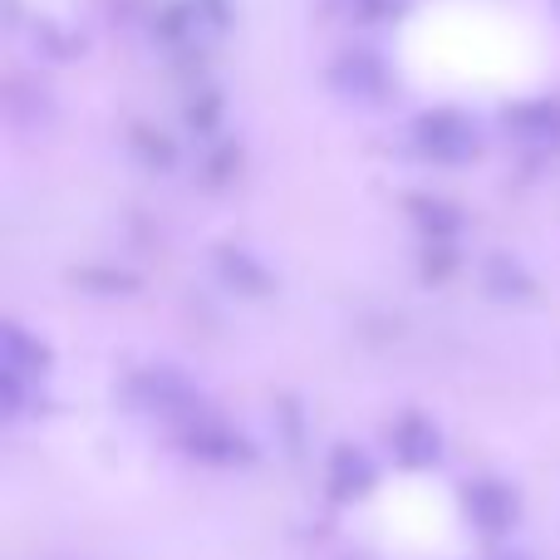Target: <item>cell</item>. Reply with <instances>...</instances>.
Wrapping results in <instances>:
<instances>
[{
    "instance_id": "obj_1",
    "label": "cell",
    "mask_w": 560,
    "mask_h": 560,
    "mask_svg": "<svg viewBox=\"0 0 560 560\" xmlns=\"http://www.w3.org/2000/svg\"><path fill=\"white\" fill-rule=\"evenodd\" d=\"M128 398H133L143 413H158L177 428H192L197 418H202L197 388L187 384L183 374H173V369H143V374H133L128 378Z\"/></svg>"
},
{
    "instance_id": "obj_2",
    "label": "cell",
    "mask_w": 560,
    "mask_h": 560,
    "mask_svg": "<svg viewBox=\"0 0 560 560\" xmlns=\"http://www.w3.org/2000/svg\"><path fill=\"white\" fill-rule=\"evenodd\" d=\"M413 138L428 158H438V163H467V158L477 153L472 124H467L463 114H453V108H433V114H423L413 124Z\"/></svg>"
},
{
    "instance_id": "obj_3",
    "label": "cell",
    "mask_w": 560,
    "mask_h": 560,
    "mask_svg": "<svg viewBox=\"0 0 560 560\" xmlns=\"http://www.w3.org/2000/svg\"><path fill=\"white\" fill-rule=\"evenodd\" d=\"M463 506L487 536H502L506 526L516 522V497H512V487H502L497 477H477V482H467Z\"/></svg>"
},
{
    "instance_id": "obj_4",
    "label": "cell",
    "mask_w": 560,
    "mask_h": 560,
    "mask_svg": "<svg viewBox=\"0 0 560 560\" xmlns=\"http://www.w3.org/2000/svg\"><path fill=\"white\" fill-rule=\"evenodd\" d=\"M183 447L202 463H217V467H236V463H252V447L246 438H236L232 428L212 423V418H197L192 428H183Z\"/></svg>"
},
{
    "instance_id": "obj_5",
    "label": "cell",
    "mask_w": 560,
    "mask_h": 560,
    "mask_svg": "<svg viewBox=\"0 0 560 560\" xmlns=\"http://www.w3.org/2000/svg\"><path fill=\"white\" fill-rule=\"evenodd\" d=\"M212 261H217V276H222L226 285L236 290V295H252V300H261V295H271V290H276L271 271H266V266L256 261L252 252H242V246H217V252H212Z\"/></svg>"
},
{
    "instance_id": "obj_6",
    "label": "cell",
    "mask_w": 560,
    "mask_h": 560,
    "mask_svg": "<svg viewBox=\"0 0 560 560\" xmlns=\"http://www.w3.org/2000/svg\"><path fill=\"white\" fill-rule=\"evenodd\" d=\"M394 453L404 467H433L438 453H443V438H438V428L428 418L408 413L394 423Z\"/></svg>"
},
{
    "instance_id": "obj_7",
    "label": "cell",
    "mask_w": 560,
    "mask_h": 560,
    "mask_svg": "<svg viewBox=\"0 0 560 560\" xmlns=\"http://www.w3.org/2000/svg\"><path fill=\"white\" fill-rule=\"evenodd\" d=\"M369 487H374V463L359 447H335V457H329V497L335 502H354Z\"/></svg>"
},
{
    "instance_id": "obj_8",
    "label": "cell",
    "mask_w": 560,
    "mask_h": 560,
    "mask_svg": "<svg viewBox=\"0 0 560 560\" xmlns=\"http://www.w3.org/2000/svg\"><path fill=\"white\" fill-rule=\"evenodd\" d=\"M335 84L354 98H378L388 79H384V65H378L374 55H345L335 65Z\"/></svg>"
},
{
    "instance_id": "obj_9",
    "label": "cell",
    "mask_w": 560,
    "mask_h": 560,
    "mask_svg": "<svg viewBox=\"0 0 560 560\" xmlns=\"http://www.w3.org/2000/svg\"><path fill=\"white\" fill-rule=\"evenodd\" d=\"M487 276V290H492L497 300H506V305H516V300H532L536 295V280L526 276V266L506 261V256H492V261L482 266Z\"/></svg>"
},
{
    "instance_id": "obj_10",
    "label": "cell",
    "mask_w": 560,
    "mask_h": 560,
    "mask_svg": "<svg viewBox=\"0 0 560 560\" xmlns=\"http://www.w3.org/2000/svg\"><path fill=\"white\" fill-rule=\"evenodd\" d=\"M49 354L39 339H30L20 325H5V369L10 374H25L30 384H39V374H45Z\"/></svg>"
},
{
    "instance_id": "obj_11",
    "label": "cell",
    "mask_w": 560,
    "mask_h": 560,
    "mask_svg": "<svg viewBox=\"0 0 560 560\" xmlns=\"http://www.w3.org/2000/svg\"><path fill=\"white\" fill-rule=\"evenodd\" d=\"M408 217H413L433 242H447V236L463 226V212H457L453 202H443V197H408Z\"/></svg>"
},
{
    "instance_id": "obj_12",
    "label": "cell",
    "mask_w": 560,
    "mask_h": 560,
    "mask_svg": "<svg viewBox=\"0 0 560 560\" xmlns=\"http://www.w3.org/2000/svg\"><path fill=\"white\" fill-rule=\"evenodd\" d=\"M506 124L522 128V133H536V138H556L560 133V104H522L506 114Z\"/></svg>"
},
{
    "instance_id": "obj_13",
    "label": "cell",
    "mask_w": 560,
    "mask_h": 560,
    "mask_svg": "<svg viewBox=\"0 0 560 560\" xmlns=\"http://www.w3.org/2000/svg\"><path fill=\"white\" fill-rule=\"evenodd\" d=\"M197 25H202V20H197L192 5H163V15H158V39H163V45H183Z\"/></svg>"
},
{
    "instance_id": "obj_14",
    "label": "cell",
    "mask_w": 560,
    "mask_h": 560,
    "mask_svg": "<svg viewBox=\"0 0 560 560\" xmlns=\"http://www.w3.org/2000/svg\"><path fill=\"white\" fill-rule=\"evenodd\" d=\"M74 285H84V290H104V295H118V290H138V276H124V271H98V266H84V271H74Z\"/></svg>"
},
{
    "instance_id": "obj_15",
    "label": "cell",
    "mask_w": 560,
    "mask_h": 560,
    "mask_svg": "<svg viewBox=\"0 0 560 560\" xmlns=\"http://www.w3.org/2000/svg\"><path fill=\"white\" fill-rule=\"evenodd\" d=\"M187 124H192L197 133H212V128L222 124V94H212V89L192 94V104H187Z\"/></svg>"
},
{
    "instance_id": "obj_16",
    "label": "cell",
    "mask_w": 560,
    "mask_h": 560,
    "mask_svg": "<svg viewBox=\"0 0 560 560\" xmlns=\"http://www.w3.org/2000/svg\"><path fill=\"white\" fill-rule=\"evenodd\" d=\"M133 143H138V153H143V163H153V167H173V143H167L163 133H148V128H138L133 133Z\"/></svg>"
},
{
    "instance_id": "obj_17",
    "label": "cell",
    "mask_w": 560,
    "mask_h": 560,
    "mask_svg": "<svg viewBox=\"0 0 560 560\" xmlns=\"http://www.w3.org/2000/svg\"><path fill=\"white\" fill-rule=\"evenodd\" d=\"M443 276H453V252H447V242H438L423 252V280H443Z\"/></svg>"
},
{
    "instance_id": "obj_18",
    "label": "cell",
    "mask_w": 560,
    "mask_h": 560,
    "mask_svg": "<svg viewBox=\"0 0 560 560\" xmlns=\"http://www.w3.org/2000/svg\"><path fill=\"white\" fill-rule=\"evenodd\" d=\"M192 10H197V20H207V25H217V30H222L226 20H232L226 0H192Z\"/></svg>"
}]
</instances>
